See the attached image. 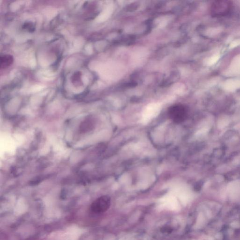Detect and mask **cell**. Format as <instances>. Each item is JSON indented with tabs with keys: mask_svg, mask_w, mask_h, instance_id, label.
I'll return each instance as SVG.
<instances>
[{
	"mask_svg": "<svg viewBox=\"0 0 240 240\" xmlns=\"http://www.w3.org/2000/svg\"><path fill=\"white\" fill-rule=\"evenodd\" d=\"M23 29L29 32H33L35 30V25L32 22H27L23 25Z\"/></svg>",
	"mask_w": 240,
	"mask_h": 240,
	"instance_id": "obj_6",
	"label": "cell"
},
{
	"mask_svg": "<svg viewBox=\"0 0 240 240\" xmlns=\"http://www.w3.org/2000/svg\"><path fill=\"white\" fill-rule=\"evenodd\" d=\"M82 73L81 72L77 71L75 72L71 77V82L75 86H81L82 85Z\"/></svg>",
	"mask_w": 240,
	"mask_h": 240,
	"instance_id": "obj_5",
	"label": "cell"
},
{
	"mask_svg": "<svg viewBox=\"0 0 240 240\" xmlns=\"http://www.w3.org/2000/svg\"><path fill=\"white\" fill-rule=\"evenodd\" d=\"M232 8L230 1H219L213 2L210 7V14L214 18L222 17L229 13Z\"/></svg>",
	"mask_w": 240,
	"mask_h": 240,
	"instance_id": "obj_1",
	"label": "cell"
},
{
	"mask_svg": "<svg viewBox=\"0 0 240 240\" xmlns=\"http://www.w3.org/2000/svg\"><path fill=\"white\" fill-rule=\"evenodd\" d=\"M162 230H163V231H162V232L163 233H171V232L172 231V229L170 228V227H163V228L162 229Z\"/></svg>",
	"mask_w": 240,
	"mask_h": 240,
	"instance_id": "obj_7",
	"label": "cell"
},
{
	"mask_svg": "<svg viewBox=\"0 0 240 240\" xmlns=\"http://www.w3.org/2000/svg\"><path fill=\"white\" fill-rule=\"evenodd\" d=\"M186 108L183 105L175 104L170 106L168 110L169 118L174 123H180L185 121L187 116Z\"/></svg>",
	"mask_w": 240,
	"mask_h": 240,
	"instance_id": "obj_2",
	"label": "cell"
},
{
	"mask_svg": "<svg viewBox=\"0 0 240 240\" xmlns=\"http://www.w3.org/2000/svg\"><path fill=\"white\" fill-rule=\"evenodd\" d=\"M111 205V199L108 196H100L92 204L91 210L95 213H102L106 212Z\"/></svg>",
	"mask_w": 240,
	"mask_h": 240,
	"instance_id": "obj_3",
	"label": "cell"
},
{
	"mask_svg": "<svg viewBox=\"0 0 240 240\" xmlns=\"http://www.w3.org/2000/svg\"><path fill=\"white\" fill-rule=\"evenodd\" d=\"M0 60V66L1 69H6L10 67L13 64V57L10 55H4L1 56Z\"/></svg>",
	"mask_w": 240,
	"mask_h": 240,
	"instance_id": "obj_4",
	"label": "cell"
}]
</instances>
